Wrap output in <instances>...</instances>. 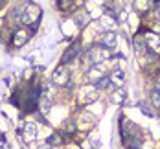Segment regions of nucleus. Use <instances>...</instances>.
Instances as JSON below:
<instances>
[{
  "instance_id": "1",
  "label": "nucleus",
  "mask_w": 160,
  "mask_h": 149,
  "mask_svg": "<svg viewBox=\"0 0 160 149\" xmlns=\"http://www.w3.org/2000/svg\"><path fill=\"white\" fill-rule=\"evenodd\" d=\"M39 17H41V7L37 4H33V2H28L26 7H24V11H22V15H20L18 24L32 26V32H35V28L39 24Z\"/></svg>"
},
{
  "instance_id": "2",
  "label": "nucleus",
  "mask_w": 160,
  "mask_h": 149,
  "mask_svg": "<svg viewBox=\"0 0 160 149\" xmlns=\"http://www.w3.org/2000/svg\"><path fill=\"white\" fill-rule=\"evenodd\" d=\"M109 55H111L109 48H105V46H101V44H96V46H92V48L88 50V53L85 55V63L90 65V66L99 65V63L107 61Z\"/></svg>"
},
{
  "instance_id": "3",
  "label": "nucleus",
  "mask_w": 160,
  "mask_h": 149,
  "mask_svg": "<svg viewBox=\"0 0 160 149\" xmlns=\"http://www.w3.org/2000/svg\"><path fill=\"white\" fill-rule=\"evenodd\" d=\"M52 81L55 83L57 87L68 85V81H70V70L66 68V65H61V66L55 68V72H53V76H52Z\"/></svg>"
},
{
  "instance_id": "4",
  "label": "nucleus",
  "mask_w": 160,
  "mask_h": 149,
  "mask_svg": "<svg viewBox=\"0 0 160 149\" xmlns=\"http://www.w3.org/2000/svg\"><path fill=\"white\" fill-rule=\"evenodd\" d=\"M116 42H118V35L116 32H103L99 35V44L101 46H105V48H114L116 46Z\"/></svg>"
},
{
  "instance_id": "5",
  "label": "nucleus",
  "mask_w": 160,
  "mask_h": 149,
  "mask_svg": "<svg viewBox=\"0 0 160 149\" xmlns=\"http://www.w3.org/2000/svg\"><path fill=\"white\" fill-rule=\"evenodd\" d=\"M109 77H111V83L116 85V87H122V85L125 83V79H127V76H125V72H123L122 68L112 70V74H109Z\"/></svg>"
},
{
  "instance_id": "6",
  "label": "nucleus",
  "mask_w": 160,
  "mask_h": 149,
  "mask_svg": "<svg viewBox=\"0 0 160 149\" xmlns=\"http://www.w3.org/2000/svg\"><path fill=\"white\" fill-rule=\"evenodd\" d=\"M28 39H30L28 30H18V32L13 33V44H15L17 48H20L22 44H26V42H28Z\"/></svg>"
},
{
  "instance_id": "7",
  "label": "nucleus",
  "mask_w": 160,
  "mask_h": 149,
  "mask_svg": "<svg viewBox=\"0 0 160 149\" xmlns=\"http://www.w3.org/2000/svg\"><path fill=\"white\" fill-rule=\"evenodd\" d=\"M22 131H24V138H26V142H32V140L37 138V125L32 123V122H28V123L24 125Z\"/></svg>"
},
{
  "instance_id": "8",
  "label": "nucleus",
  "mask_w": 160,
  "mask_h": 149,
  "mask_svg": "<svg viewBox=\"0 0 160 149\" xmlns=\"http://www.w3.org/2000/svg\"><path fill=\"white\" fill-rule=\"evenodd\" d=\"M125 98H127V92H125L122 87H116V90L112 92V96H111L112 103H123V101H125Z\"/></svg>"
},
{
  "instance_id": "9",
  "label": "nucleus",
  "mask_w": 160,
  "mask_h": 149,
  "mask_svg": "<svg viewBox=\"0 0 160 149\" xmlns=\"http://www.w3.org/2000/svg\"><path fill=\"white\" fill-rule=\"evenodd\" d=\"M105 74L98 68V65H94V66H90V72H88V81H92V83H96L98 79H101Z\"/></svg>"
},
{
  "instance_id": "10",
  "label": "nucleus",
  "mask_w": 160,
  "mask_h": 149,
  "mask_svg": "<svg viewBox=\"0 0 160 149\" xmlns=\"http://www.w3.org/2000/svg\"><path fill=\"white\" fill-rule=\"evenodd\" d=\"M39 109L42 111V114H46L50 109H52V99H50L46 94H42V98L39 99Z\"/></svg>"
},
{
  "instance_id": "11",
  "label": "nucleus",
  "mask_w": 160,
  "mask_h": 149,
  "mask_svg": "<svg viewBox=\"0 0 160 149\" xmlns=\"http://www.w3.org/2000/svg\"><path fill=\"white\" fill-rule=\"evenodd\" d=\"M151 7V0H134V9L136 11H145Z\"/></svg>"
},
{
  "instance_id": "12",
  "label": "nucleus",
  "mask_w": 160,
  "mask_h": 149,
  "mask_svg": "<svg viewBox=\"0 0 160 149\" xmlns=\"http://www.w3.org/2000/svg\"><path fill=\"white\" fill-rule=\"evenodd\" d=\"M57 7H59L61 11H70V9L74 7V2H72V0H59V2H57Z\"/></svg>"
},
{
  "instance_id": "13",
  "label": "nucleus",
  "mask_w": 160,
  "mask_h": 149,
  "mask_svg": "<svg viewBox=\"0 0 160 149\" xmlns=\"http://www.w3.org/2000/svg\"><path fill=\"white\" fill-rule=\"evenodd\" d=\"M94 85H96L98 90H101V88H105V87H109V85H111V77H109V76H103V77H101V79H98Z\"/></svg>"
},
{
  "instance_id": "14",
  "label": "nucleus",
  "mask_w": 160,
  "mask_h": 149,
  "mask_svg": "<svg viewBox=\"0 0 160 149\" xmlns=\"http://www.w3.org/2000/svg\"><path fill=\"white\" fill-rule=\"evenodd\" d=\"M76 53H78V50L76 48H70V50H66V53L63 55V65H66V63H70L74 57H76Z\"/></svg>"
},
{
  "instance_id": "15",
  "label": "nucleus",
  "mask_w": 160,
  "mask_h": 149,
  "mask_svg": "<svg viewBox=\"0 0 160 149\" xmlns=\"http://www.w3.org/2000/svg\"><path fill=\"white\" fill-rule=\"evenodd\" d=\"M151 105L153 107H160V92L158 90H153V94H151Z\"/></svg>"
},
{
  "instance_id": "16",
  "label": "nucleus",
  "mask_w": 160,
  "mask_h": 149,
  "mask_svg": "<svg viewBox=\"0 0 160 149\" xmlns=\"http://www.w3.org/2000/svg\"><path fill=\"white\" fill-rule=\"evenodd\" d=\"M48 144L50 146H59V144H61V136H59V134H52L48 138Z\"/></svg>"
},
{
  "instance_id": "17",
  "label": "nucleus",
  "mask_w": 160,
  "mask_h": 149,
  "mask_svg": "<svg viewBox=\"0 0 160 149\" xmlns=\"http://www.w3.org/2000/svg\"><path fill=\"white\" fill-rule=\"evenodd\" d=\"M85 18L88 20V17H85V13H78V15H76V22H78L79 26H83V24H85Z\"/></svg>"
},
{
  "instance_id": "18",
  "label": "nucleus",
  "mask_w": 160,
  "mask_h": 149,
  "mask_svg": "<svg viewBox=\"0 0 160 149\" xmlns=\"http://www.w3.org/2000/svg\"><path fill=\"white\" fill-rule=\"evenodd\" d=\"M142 112H145V114H149V116H151V118L155 116V114H153V111H151L149 107H145V105H142Z\"/></svg>"
},
{
  "instance_id": "19",
  "label": "nucleus",
  "mask_w": 160,
  "mask_h": 149,
  "mask_svg": "<svg viewBox=\"0 0 160 149\" xmlns=\"http://www.w3.org/2000/svg\"><path fill=\"white\" fill-rule=\"evenodd\" d=\"M125 18H127V13H125V11H123V13H120V17H118V20H122V22H123Z\"/></svg>"
},
{
  "instance_id": "20",
  "label": "nucleus",
  "mask_w": 160,
  "mask_h": 149,
  "mask_svg": "<svg viewBox=\"0 0 160 149\" xmlns=\"http://www.w3.org/2000/svg\"><path fill=\"white\" fill-rule=\"evenodd\" d=\"M39 149H53V146H50V144H44V146H41Z\"/></svg>"
},
{
  "instance_id": "21",
  "label": "nucleus",
  "mask_w": 160,
  "mask_h": 149,
  "mask_svg": "<svg viewBox=\"0 0 160 149\" xmlns=\"http://www.w3.org/2000/svg\"><path fill=\"white\" fill-rule=\"evenodd\" d=\"M157 13H158V17H160V0H157Z\"/></svg>"
},
{
  "instance_id": "22",
  "label": "nucleus",
  "mask_w": 160,
  "mask_h": 149,
  "mask_svg": "<svg viewBox=\"0 0 160 149\" xmlns=\"http://www.w3.org/2000/svg\"><path fill=\"white\" fill-rule=\"evenodd\" d=\"M155 90H158V92H160V83L157 85V88H155Z\"/></svg>"
},
{
  "instance_id": "23",
  "label": "nucleus",
  "mask_w": 160,
  "mask_h": 149,
  "mask_svg": "<svg viewBox=\"0 0 160 149\" xmlns=\"http://www.w3.org/2000/svg\"><path fill=\"white\" fill-rule=\"evenodd\" d=\"M76 2H78V4H81V2H83V0H76Z\"/></svg>"
}]
</instances>
